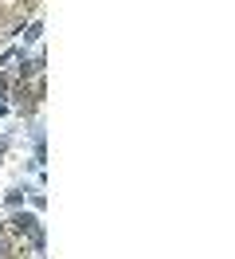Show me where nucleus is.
Wrapping results in <instances>:
<instances>
[{"instance_id":"nucleus-1","label":"nucleus","mask_w":235,"mask_h":259,"mask_svg":"<svg viewBox=\"0 0 235 259\" xmlns=\"http://www.w3.org/2000/svg\"><path fill=\"white\" fill-rule=\"evenodd\" d=\"M4 224H8V232L16 240H28V236H35L43 228V220H39V212H31V208H12V212H4Z\"/></svg>"},{"instance_id":"nucleus-2","label":"nucleus","mask_w":235,"mask_h":259,"mask_svg":"<svg viewBox=\"0 0 235 259\" xmlns=\"http://www.w3.org/2000/svg\"><path fill=\"white\" fill-rule=\"evenodd\" d=\"M35 185V181H16L12 189H4V196H0V204H4V212H12V208H24V200H28V189Z\"/></svg>"},{"instance_id":"nucleus-3","label":"nucleus","mask_w":235,"mask_h":259,"mask_svg":"<svg viewBox=\"0 0 235 259\" xmlns=\"http://www.w3.org/2000/svg\"><path fill=\"white\" fill-rule=\"evenodd\" d=\"M39 39H43V20L39 16H31L28 24H24V32H20V48H39Z\"/></svg>"},{"instance_id":"nucleus-4","label":"nucleus","mask_w":235,"mask_h":259,"mask_svg":"<svg viewBox=\"0 0 235 259\" xmlns=\"http://www.w3.org/2000/svg\"><path fill=\"white\" fill-rule=\"evenodd\" d=\"M31 212H43L47 208V193H43V185H31L28 189V200H24Z\"/></svg>"},{"instance_id":"nucleus-5","label":"nucleus","mask_w":235,"mask_h":259,"mask_svg":"<svg viewBox=\"0 0 235 259\" xmlns=\"http://www.w3.org/2000/svg\"><path fill=\"white\" fill-rule=\"evenodd\" d=\"M16 146V134L12 130H4V134H0V169H4V157H8V149Z\"/></svg>"},{"instance_id":"nucleus-6","label":"nucleus","mask_w":235,"mask_h":259,"mask_svg":"<svg viewBox=\"0 0 235 259\" xmlns=\"http://www.w3.org/2000/svg\"><path fill=\"white\" fill-rule=\"evenodd\" d=\"M0 48H4V39H0Z\"/></svg>"}]
</instances>
